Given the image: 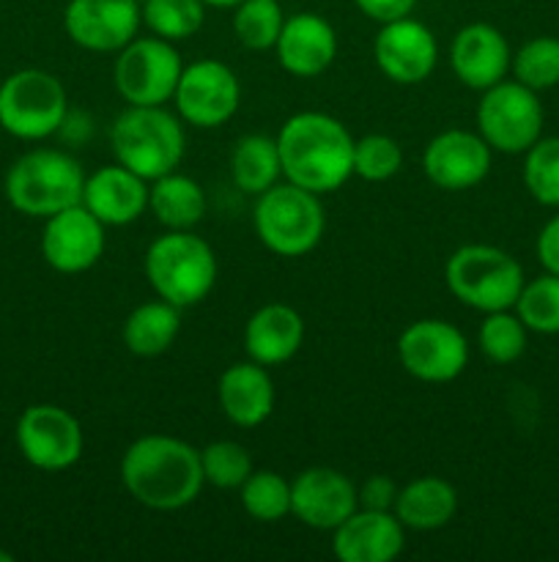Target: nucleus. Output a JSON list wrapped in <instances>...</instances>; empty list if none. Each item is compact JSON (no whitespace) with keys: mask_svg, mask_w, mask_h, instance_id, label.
<instances>
[{"mask_svg":"<svg viewBox=\"0 0 559 562\" xmlns=\"http://www.w3.org/2000/svg\"><path fill=\"white\" fill-rule=\"evenodd\" d=\"M121 483L151 510H181L206 486L201 450L168 434L135 439L121 459Z\"/></svg>","mask_w":559,"mask_h":562,"instance_id":"f257e3e1","label":"nucleus"},{"mask_svg":"<svg viewBox=\"0 0 559 562\" xmlns=\"http://www.w3.org/2000/svg\"><path fill=\"white\" fill-rule=\"evenodd\" d=\"M277 148L285 179L316 195L340 190L354 176V137L334 115L318 110L290 115Z\"/></svg>","mask_w":559,"mask_h":562,"instance_id":"f03ea898","label":"nucleus"},{"mask_svg":"<svg viewBox=\"0 0 559 562\" xmlns=\"http://www.w3.org/2000/svg\"><path fill=\"white\" fill-rule=\"evenodd\" d=\"M115 162L129 168L151 184L159 176L173 173L186 151L184 121L164 110V104H126L110 130Z\"/></svg>","mask_w":559,"mask_h":562,"instance_id":"7ed1b4c3","label":"nucleus"},{"mask_svg":"<svg viewBox=\"0 0 559 562\" xmlns=\"http://www.w3.org/2000/svg\"><path fill=\"white\" fill-rule=\"evenodd\" d=\"M5 198L25 217L47 220L82 203L85 170L60 148H33L5 173Z\"/></svg>","mask_w":559,"mask_h":562,"instance_id":"20e7f679","label":"nucleus"},{"mask_svg":"<svg viewBox=\"0 0 559 562\" xmlns=\"http://www.w3.org/2000/svg\"><path fill=\"white\" fill-rule=\"evenodd\" d=\"M146 278L159 300L179 311L197 305L217 283V256L192 231H168L146 250Z\"/></svg>","mask_w":559,"mask_h":562,"instance_id":"39448f33","label":"nucleus"},{"mask_svg":"<svg viewBox=\"0 0 559 562\" xmlns=\"http://www.w3.org/2000/svg\"><path fill=\"white\" fill-rule=\"evenodd\" d=\"M444 283L460 305L480 313L513 311L526 278L507 250L493 245H464L447 258Z\"/></svg>","mask_w":559,"mask_h":562,"instance_id":"423d86ee","label":"nucleus"},{"mask_svg":"<svg viewBox=\"0 0 559 562\" xmlns=\"http://www.w3.org/2000/svg\"><path fill=\"white\" fill-rule=\"evenodd\" d=\"M252 225L266 250L283 258H299L316 250L327 231L321 195L301 187L274 184L258 195L252 209Z\"/></svg>","mask_w":559,"mask_h":562,"instance_id":"0eeeda50","label":"nucleus"},{"mask_svg":"<svg viewBox=\"0 0 559 562\" xmlns=\"http://www.w3.org/2000/svg\"><path fill=\"white\" fill-rule=\"evenodd\" d=\"M69 97L64 82L44 69H20L0 82V130L20 140H44L64 130Z\"/></svg>","mask_w":559,"mask_h":562,"instance_id":"6e6552de","label":"nucleus"},{"mask_svg":"<svg viewBox=\"0 0 559 562\" xmlns=\"http://www.w3.org/2000/svg\"><path fill=\"white\" fill-rule=\"evenodd\" d=\"M184 71L173 42L159 36H135L113 66V82L126 104H164L173 99L179 77Z\"/></svg>","mask_w":559,"mask_h":562,"instance_id":"1a4fd4ad","label":"nucleus"},{"mask_svg":"<svg viewBox=\"0 0 559 562\" xmlns=\"http://www.w3.org/2000/svg\"><path fill=\"white\" fill-rule=\"evenodd\" d=\"M477 132L499 154H524L543 137V104L537 91L518 80H502L482 91Z\"/></svg>","mask_w":559,"mask_h":562,"instance_id":"9d476101","label":"nucleus"},{"mask_svg":"<svg viewBox=\"0 0 559 562\" xmlns=\"http://www.w3.org/2000/svg\"><path fill=\"white\" fill-rule=\"evenodd\" d=\"M22 459L42 472H64L82 459L85 437L69 409L55 404H33L20 415L14 428Z\"/></svg>","mask_w":559,"mask_h":562,"instance_id":"9b49d317","label":"nucleus"},{"mask_svg":"<svg viewBox=\"0 0 559 562\" xmlns=\"http://www.w3.org/2000/svg\"><path fill=\"white\" fill-rule=\"evenodd\" d=\"M398 360L420 382L447 384L469 366V340L444 318H420L400 333Z\"/></svg>","mask_w":559,"mask_h":562,"instance_id":"f8f14e48","label":"nucleus"},{"mask_svg":"<svg viewBox=\"0 0 559 562\" xmlns=\"http://www.w3.org/2000/svg\"><path fill=\"white\" fill-rule=\"evenodd\" d=\"M175 110L195 130H217L228 124L241 102V86L228 64L214 58L184 66L173 93Z\"/></svg>","mask_w":559,"mask_h":562,"instance_id":"ddd939ff","label":"nucleus"},{"mask_svg":"<svg viewBox=\"0 0 559 562\" xmlns=\"http://www.w3.org/2000/svg\"><path fill=\"white\" fill-rule=\"evenodd\" d=\"M107 225L88 212L82 203L64 209L44 220L42 231V256L55 272L60 274H82L96 267L99 258L104 256V236Z\"/></svg>","mask_w":559,"mask_h":562,"instance_id":"4468645a","label":"nucleus"},{"mask_svg":"<svg viewBox=\"0 0 559 562\" xmlns=\"http://www.w3.org/2000/svg\"><path fill=\"white\" fill-rule=\"evenodd\" d=\"M142 25L137 0H69L64 31L88 53H118Z\"/></svg>","mask_w":559,"mask_h":562,"instance_id":"2eb2a0df","label":"nucleus"},{"mask_svg":"<svg viewBox=\"0 0 559 562\" xmlns=\"http://www.w3.org/2000/svg\"><path fill=\"white\" fill-rule=\"evenodd\" d=\"M493 148L480 132L447 130L433 137L422 151V173L444 192H464L482 184L491 173Z\"/></svg>","mask_w":559,"mask_h":562,"instance_id":"dca6fc26","label":"nucleus"},{"mask_svg":"<svg viewBox=\"0 0 559 562\" xmlns=\"http://www.w3.org/2000/svg\"><path fill=\"white\" fill-rule=\"evenodd\" d=\"M373 55L387 80L398 86H420L433 75L438 60V44L431 27L420 20L400 16V20L384 22L373 42Z\"/></svg>","mask_w":559,"mask_h":562,"instance_id":"f3484780","label":"nucleus"},{"mask_svg":"<svg viewBox=\"0 0 559 562\" xmlns=\"http://www.w3.org/2000/svg\"><path fill=\"white\" fill-rule=\"evenodd\" d=\"M356 508V486L332 467H310L290 481V514L312 530L332 532Z\"/></svg>","mask_w":559,"mask_h":562,"instance_id":"a211bd4d","label":"nucleus"},{"mask_svg":"<svg viewBox=\"0 0 559 562\" xmlns=\"http://www.w3.org/2000/svg\"><path fill=\"white\" fill-rule=\"evenodd\" d=\"M406 547V527L395 510L356 508L332 530V554L340 562H392Z\"/></svg>","mask_w":559,"mask_h":562,"instance_id":"6ab92c4d","label":"nucleus"},{"mask_svg":"<svg viewBox=\"0 0 559 562\" xmlns=\"http://www.w3.org/2000/svg\"><path fill=\"white\" fill-rule=\"evenodd\" d=\"M513 49L499 27L488 22H471L460 27L449 47V66L455 77L471 91H486L507 77Z\"/></svg>","mask_w":559,"mask_h":562,"instance_id":"aec40b11","label":"nucleus"},{"mask_svg":"<svg viewBox=\"0 0 559 562\" xmlns=\"http://www.w3.org/2000/svg\"><path fill=\"white\" fill-rule=\"evenodd\" d=\"M274 53H277V64L288 75L310 80V77L323 75L338 58V33L321 14L301 11V14L285 16Z\"/></svg>","mask_w":559,"mask_h":562,"instance_id":"412c9836","label":"nucleus"},{"mask_svg":"<svg viewBox=\"0 0 559 562\" xmlns=\"http://www.w3.org/2000/svg\"><path fill=\"white\" fill-rule=\"evenodd\" d=\"M82 206L104 225H129L148 212V181L124 165H104L85 176Z\"/></svg>","mask_w":559,"mask_h":562,"instance_id":"4be33fe9","label":"nucleus"},{"mask_svg":"<svg viewBox=\"0 0 559 562\" xmlns=\"http://www.w3.org/2000/svg\"><path fill=\"white\" fill-rule=\"evenodd\" d=\"M305 344V318L296 307L272 302L258 307L244 327V349L252 362L277 368L294 360Z\"/></svg>","mask_w":559,"mask_h":562,"instance_id":"5701e85b","label":"nucleus"},{"mask_svg":"<svg viewBox=\"0 0 559 562\" xmlns=\"http://www.w3.org/2000/svg\"><path fill=\"white\" fill-rule=\"evenodd\" d=\"M219 409L233 426L258 428L274 412V384L263 366L247 360L225 368L217 384Z\"/></svg>","mask_w":559,"mask_h":562,"instance_id":"b1692460","label":"nucleus"},{"mask_svg":"<svg viewBox=\"0 0 559 562\" xmlns=\"http://www.w3.org/2000/svg\"><path fill=\"white\" fill-rule=\"evenodd\" d=\"M395 516L406 530H442L449 525L458 510V492L449 481L436 475H425L403 486L395 499Z\"/></svg>","mask_w":559,"mask_h":562,"instance_id":"393cba45","label":"nucleus"},{"mask_svg":"<svg viewBox=\"0 0 559 562\" xmlns=\"http://www.w3.org/2000/svg\"><path fill=\"white\" fill-rule=\"evenodd\" d=\"M148 212L168 231H192L206 214V192L195 179L173 170L148 184Z\"/></svg>","mask_w":559,"mask_h":562,"instance_id":"a878e982","label":"nucleus"},{"mask_svg":"<svg viewBox=\"0 0 559 562\" xmlns=\"http://www.w3.org/2000/svg\"><path fill=\"white\" fill-rule=\"evenodd\" d=\"M181 329V311L164 300L142 302L126 316L124 346L135 357H159L175 344Z\"/></svg>","mask_w":559,"mask_h":562,"instance_id":"bb28decb","label":"nucleus"},{"mask_svg":"<svg viewBox=\"0 0 559 562\" xmlns=\"http://www.w3.org/2000/svg\"><path fill=\"white\" fill-rule=\"evenodd\" d=\"M283 176L277 137L244 135L230 151V179L244 195H263Z\"/></svg>","mask_w":559,"mask_h":562,"instance_id":"cd10ccee","label":"nucleus"},{"mask_svg":"<svg viewBox=\"0 0 559 562\" xmlns=\"http://www.w3.org/2000/svg\"><path fill=\"white\" fill-rule=\"evenodd\" d=\"M142 25L159 38L184 42L195 36L206 20L203 0H142Z\"/></svg>","mask_w":559,"mask_h":562,"instance_id":"c85d7f7f","label":"nucleus"},{"mask_svg":"<svg viewBox=\"0 0 559 562\" xmlns=\"http://www.w3.org/2000/svg\"><path fill=\"white\" fill-rule=\"evenodd\" d=\"M239 494L244 514L263 525H274L290 514V483L272 470H252Z\"/></svg>","mask_w":559,"mask_h":562,"instance_id":"c756f323","label":"nucleus"},{"mask_svg":"<svg viewBox=\"0 0 559 562\" xmlns=\"http://www.w3.org/2000/svg\"><path fill=\"white\" fill-rule=\"evenodd\" d=\"M510 71H513V80L537 93L559 86V38L535 36L524 42L513 53Z\"/></svg>","mask_w":559,"mask_h":562,"instance_id":"7c9ffc66","label":"nucleus"},{"mask_svg":"<svg viewBox=\"0 0 559 562\" xmlns=\"http://www.w3.org/2000/svg\"><path fill=\"white\" fill-rule=\"evenodd\" d=\"M513 311L529 333L559 335V274L543 272L540 278L526 280Z\"/></svg>","mask_w":559,"mask_h":562,"instance_id":"2f4dec72","label":"nucleus"},{"mask_svg":"<svg viewBox=\"0 0 559 562\" xmlns=\"http://www.w3.org/2000/svg\"><path fill=\"white\" fill-rule=\"evenodd\" d=\"M526 338H529V329L521 322L518 313L497 311L486 313V322L480 324V333H477V346L493 366H510L526 351Z\"/></svg>","mask_w":559,"mask_h":562,"instance_id":"473e14b6","label":"nucleus"},{"mask_svg":"<svg viewBox=\"0 0 559 562\" xmlns=\"http://www.w3.org/2000/svg\"><path fill=\"white\" fill-rule=\"evenodd\" d=\"M233 11V33L247 49H274L285 25L277 0H241Z\"/></svg>","mask_w":559,"mask_h":562,"instance_id":"72a5a7b5","label":"nucleus"},{"mask_svg":"<svg viewBox=\"0 0 559 562\" xmlns=\"http://www.w3.org/2000/svg\"><path fill=\"white\" fill-rule=\"evenodd\" d=\"M524 187L540 206L559 209V137H540L526 148Z\"/></svg>","mask_w":559,"mask_h":562,"instance_id":"f704fd0d","label":"nucleus"},{"mask_svg":"<svg viewBox=\"0 0 559 562\" xmlns=\"http://www.w3.org/2000/svg\"><path fill=\"white\" fill-rule=\"evenodd\" d=\"M203 477L214 488H241V483L252 475V456L244 445L219 439L201 450Z\"/></svg>","mask_w":559,"mask_h":562,"instance_id":"c9c22d12","label":"nucleus"},{"mask_svg":"<svg viewBox=\"0 0 559 562\" xmlns=\"http://www.w3.org/2000/svg\"><path fill=\"white\" fill-rule=\"evenodd\" d=\"M403 168V148L389 135H365L354 140V176L362 181H387Z\"/></svg>","mask_w":559,"mask_h":562,"instance_id":"e433bc0d","label":"nucleus"},{"mask_svg":"<svg viewBox=\"0 0 559 562\" xmlns=\"http://www.w3.org/2000/svg\"><path fill=\"white\" fill-rule=\"evenodd\" d=\"M400 488L395 486V481H389L387 475H373L356 488V497H360V508L367 510H392L395 499H398Z\"/></svg>","mask_w":559,"mask_h":562,"instance_id":"4c0bfd02","label":"nucleus"},{"mask_svg":"<svg viewBox=\"0 0 559 562\" xmlns=\"http://www.w3.org/2000/svg\"><path fill=\"white\" fill-rule=\"evenodd\" d=\"M537 261H540L543 272L559 274V212L548 220L540 228L535 241Z\"/></svg>","mask_w":559,"mask_h":562,"instance_id":"58836bf2","label":"nucleus"},{"mask_svg":"<svg viewBox=\"0 0 559 562\" xmlns=\"http://www.w3.org/2000/svg\"><path fill=\"white\" fill-rule=\"evenodd\" d=\"M356 9L376 22H392L400 16H409L414 11L417 0H354Z\"/></svg>","mask_w":559,"mask_h":562,"instance_id":"ea45409f","label":"nucleus"},{"mask_svg":"<svg viewBox=\"0 0 559 562\" xmlns=\"http://www.w3.org/2000/svg\"><path fill=\"white\" fill-rule=\"evenodd\" d=\"M206 5H214V9H236L241 0H203Z\"/></svg>","mask_w":559,"mask_h":562,"instance_id":"a19ab883","label":"nucleus"},{"mask_svg":"<svg viewBox=\"0 0 559 562\" xmlns=\"http://www.w3.org/2000/svg\"><path fill=\"white\" fill-rule=\"evenodd\" d=\"M11 560H14V558H11L9 552H0V562H11Z\"/></svg>","mask_w":559,"mask_h":562,"instance_id":"79ce46f5","label":"nucleus"}]
</instances>
